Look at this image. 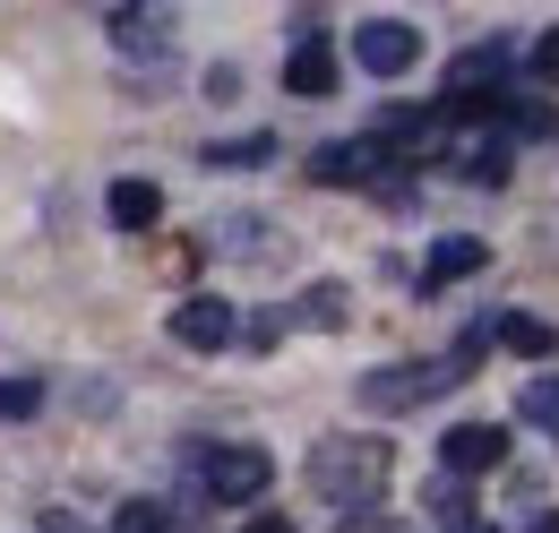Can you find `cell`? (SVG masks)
Instances as JSON below:
<instances>
[{
    "label": "cell",
    "mask_w": 559,
    "mask_h": 533,
    "mask_svg": "<svg viewBox=\"0 0 559 533\" xmlns=\"http://www.w3.org/2000/svg\"><path fill=\"white\" fill-rule=\"evenodd\" d=\"M112 533H173V517H164V499H121Z\"/></svg>",
    "instance_id": "19"
},
{
    "label": "cell",
    "mask_w": 559,
    "mask_h": 533,
    "mask_svg": "<svg viewBox=\"0 0 559 533\" xmlns=\"http://www.w3.org/2000/svg\"><path fill=\"white\" fill-rule=\"evenodd\" d=\"M508 155H516L508 138H474V146L456 155V173H465V181H483V190H499V181H508Z\"/></svg>",
    "instance_id": "15"
},
{
    "label": "cell",
    "mask_w": 559,
    "mask_h": 533,
    "mask_svg": "<svg viewBox=\"0 0 559 533\" xmlns=\"http://www.w3.org/2000/svg\"><path fill=\"white\" fill-rule=\"evenodd\" d=\"M112 224H121V233H155V224H164V190H155V181H112Z\"/></svg>",
    "instance_id": "11"
},
{
    "label": "cell",
    "mask_w": 559,
    "mask_h": 533,
    "mask_svg": "<svg viewBox=\"0 0 559 533\" xmlns=\"http://www.w3.org/2000/svg\"><path fill=\"white\" fill-rule=\"evenodd\" d=\"M104 26H112L121 52H173V17L164 9H104Z\"/></svg>",
    "instance_id": "10"
},
{
    "label": "cell",
    "mask_w": 559,
    "mask_h": 533,
    "mask_svg": "<svg viewBox=\"0 0 559 533\" xmlns=\"http://www.w3.org/2000/svg\"><path fill=\"white\" fill-rule=\"evenodd\" d=\"M241 335H250V344H276V335H284V310H259V319H250Z\"/></svg>",
    "instance_id": "22"
},
{
    "label": "cell",
    "mask_w": 559,
    "mask_h": 533,
    "mask_svg": "<svg viewBox=\"0 0 559 533\" xmlns=\"http://www.w3.org/2000/svg\"><path fill=\"white\" fill-rule=\"evenodd\" d=\"M215 173H259V164H276V138L250 130V138H224V146H207Z\"/></svg>",
    "instance_id": "14"
},
{
    "label": "cell",
    "mask_w": 559,
    "mask_h": 533,
    "mask_svg": "<svg viewBox=\"0 0 559 533\" xmlns=\"http://www.w3.org/2000/svg\"><path fill=\"white\" fill-rule=\"evenodd\" d=\"M284 86H293V95H336V52H328V35H319V17H310V9L293 17V52H284Z\"/></svg>",
    "instance_id": "4"
},
{
    "label": "cell",
    "mask_w": 559,
    "mask_h": 533,
    "mask_svg": "<svg viewBox=\"0 0 559 533\" xmlns=\"http://www.w3.org/2000/svg\"><path fill=\"white\" fill-rule=\"evenodd\" d=\"M345 533H396V525H379V517H370V525H361V517H353V525Z\"/></svg>",
    "instance_id": "25"
},
{
    "label": "cell",
    "mask_w": 559,
    "mask_h": 533,
    "mask_svg": "<svg viewBox=\"0 0 559 533\" xmlns=\"http://www.w3.org/2000/svg\"><path fill=\"white\" fill-rule=\"evenodd\" d=\"M388 439H370V430H345V439H319L310 448V490L319 499H336V508H361V499H379V482H388Z\"/></svg>",
    "instance_id": "1"
},
{
    "label": "cell",
    "mask_w": 559,
    "mask_h": 533,
    "mask_svg": "<svg viewBox=\"0 0 559 533\" xmlns=\"http://www.w3.org/2000/svg\"><path fill=\"white\" fill-rule=\"evenodd\" d=\"M439 465L456 473V482L508 465V430H499V422H465V430H448V439H439Z\"/></svg>",
    "instance_id": "6"
},
{
    "label": "cell",
    "mask_w": 559,
    "mask_h": 533,
    "mask_svg": "<svg viewBox=\"0 0 559 533\" xmlns=\"http://www.w3.org/2000/svg\"><path fill=\"white\" fill-rule=\"evenodd\" d=\"M508 69V44H474L465 61L448 69V95H490V78Z\"/></svg>",
    "instance_id": "13"
},
{
    "label": "cell",
    "mask_w": 559,
    "mask_h": 533,
    "mask_svg": "<svg viewBox=\"0 0 559 533\" xmlns=\"http://www.w3.org/2000/svg\"><path fill=\"white\" fill-rule=\"evenodd\" d=\"M516 422H534V430L559 439V379H525V388H516Z\"/></svg>",
    "instance_id": "16"
},
{
    "label": "cell",
    "mask_w": 559,
    "mask_h": 533,
    "mask_svg": "<svg viewBox=\"0 0 559 533\" xmlns=\"http://www.w3.org/2000/svg\"><path fill=\"white\" fill-rule=\"evenodd\" d=\"M35 404H44V388H35V379H0V422H26Z\"/></svg>",
    "instance_id": "20"
},
{
    "label": "cell",
    "mask_w": 559,
    "mask_h": 533,
    "mask_svg": "<svg viewBox=\"0 0 559 533\" xmlns=\"http://www.w3.org/2000/svg\"><path fill=\"white\" fill-rule=\"evenodd\" d=\"M534 86H559V26L534 44Z\"/></svg>",
    "instance_id": "21"
},
{
    "label": "cell",
    "mask_w": 559,
    "mask_h": 533,
    "mask_svg": "<svg viewBox=\"0 0 559 533\" xmlns=\"http://www.w3.org/2000/svg\"><path fill=\"white\" fill-rule=\"evenodd\" d=\"M456 379H474L456 353L448 362H396V370H370L353 396H361V413H414V404H430V396H448Z\"/></svg>",
    "instance_id": "2"
},
{
    "label": "cell",
    "mask_w": 559,
    "mask_h": 533,
    "mask_svg": "<svg viewBox=\"0 0 559 533\" xmlns=\"http://www.w3.org/2000/svg\"><path fill=\"white\" fill-rule=\"evenodd\" d=\"M379 173V138H336V146H310V181L319 190H353Z\"/></svg>",
    "instance_id": "8"
},
{
    "label": "cell",
    "mask_w": 559,
    "mask_h": 533,
    "mask_svg": "<svg viewBox=\"0 0 559 533\" xmlns=\"http://www.w3.org/2000/svg\"><path fill=\"white\" fill-rule=\"evenodd\" d=\"M190 465L207 482V499H259L276 482V457L267 448H190Z\"/></svg>",
    "instance_id": "3"
},
{
    "label": "cell",
    "mask_w": 559,
    "mask_h": 533,
    "mask_svg": "<svg viewBox=\"0 0 559 533\" xmlns=\"http://www.w3.org/2000/svg\"><path fill=\"white\" fill-rule=\"evenodd\" d=\"M293 319H310V328H345V284H310V293L293 301Z\"/></svg>",
    "instance_id": "17"
},
{
    "label": "cell",
    "mask_w": 559,
    "mask_h": 533,
    "mask_svg": "<svg viewBox=\"0 0 559 533\" xmlns=\"http://www.w3.org/2000/svg\"><path fill=\"white\" fill-rule=\"evenodd\" d=\"M490 335H499L508 353H525V362H551V353H559V328H551V319H534V310H508Z\"/></svg>",
    "instance_id": "12"
},
{
    "label": "cell",
    "mask_w": 559,
    "mask_h": 533,
    "mask_svg": "<svg viewBox=\"0 0 559 533\" xmlns=\"http://www.w3.org/2000/svg\"><path fill=\"white\" fill-rule=\"evenodd\" d=\"M353 61L370 69V78H405V69L421 61V35L405 26V17H370V26L353 35Z\"/></svg>",
    "instance_id": "5"
},
{
    "label": "cell",
    "mask_w": 559,
    "mask_h": 533,
    "mask_svg": "<svg viewBox=\"0 0 559 533\" xmlns=\"http://www.w3.org/2000/svg\"><path fill=\"white\" fill-rule=\"evenodd\" d=\"M173 335H181L190 353H224V344H233V301H224V293H190V301L173 310Z\"/></svg>",
    "instance_id": "7"
},
{
    "label": "cell",
    "mask_w": 559,
    "mask_h": 533,
    "mask_svg": "<svg viewBox=\"0 0 559 533\" xmlns=\"http://www.w3.org/2000/svg\"><path fill=\"white\" fill-rule=\"evenodd\" d=\"M430 517H439V525H465V533H474V490H465L456 473H448V482H430Z\"/></svg>",
    "instance_id": "18"
},
{
    "label": "cell",
    "mask_w": 559,
    "mask_h": 533,
    "mask_svg": "<svg viewBox=\"0 0 559 533\" xmlns=\"http://www.w3.org/2000/svg\"><path fill=\"white\" fill-rule=\"evenodd\" d=\"M525 533H559V508H543V517H534V525H525Z\"/></svg>",
    "instance_id": "24"
},
{
    "label": "cell",
    "mask_w": 559,
    "mask_h": 533,
    "mask_svg": "<svg viewBox=\"0 0 559 533\" xmlns=\"http://www.w3.org/2000/svg\"><path fill=\"white\" fill-rule=\"evenodd\" d=\"M490 250L474 233H448V241H430V259H421V293H439V284H465V275H483Z\"/></svg>",
    "instance_id": "9"
},
{
    "label": "cell",
    "mask_w": 559,
    "mask_h": 533,
    "mask_svg": "<svg viewBox=\"0 0 559 533\" xmlns=\"http://www.w3.org/2000/svg\"><path fill=\"white\" fill-rule=\"evenodd\" d=\"M241 533H293V525H284V517H250Z\"/></svg>",
    "instance_id": "23"
}]
</instances>
